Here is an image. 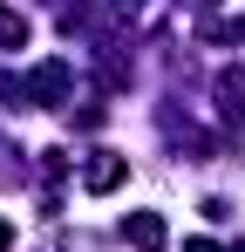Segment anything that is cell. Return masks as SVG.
Listing matches in <instances>:
<instances>
[{
    "label": "cell",
    "mask_w": 245,
    "mask_h": 252,
    "mask_svg": "<svg viewBox=\"0 0 245 252\" xmlns=\"http://www.w3.org/2000/svg\"><path fill=\"white\" fill-rule=\"evenodd\" d=\"M68 95V62H41L34 75H28V102H41V109H55Z\"/></svg>",
    "instance_id": "cell-1"
},
{
    "label": "cell",
    "mask_w": 245,
    "mask_h": 252,
    "mask_svg": "<svg viewBox=\"0 0 245 252\" xmlns=\"http://www.w3.org/2000/svg\"><path fill=\"white\" fill-rule=\"evenodd\" d=\"M122 177H129V157H109V150H95V157L82 164V191H95V198H102V191H116Z\"/></svg>",
    "instance_id": "cell-2"
},
{
    "label": "cell",
    "mask_w": 245,
    "mask_h": 252,
    "mask_svg": "<svg viewBox=\"0 0 245 252\" xmlns=\"http://www.w3.org/2000/svg\"><path fill=\"white\" fill-rule=\"evenodd\" d=\"M122 239H129L136 252H163V246H170V232H163V218H157V211H129Z\"/></svg>",
    "instance_id": "cell-3"
},
{
    "label": "cell",
    "mask_w": 245,
    "mask_h": 252,
    "mask_svg": "<svg viewBox=\"0 0 245 252\" xmlns=\"http://www.w3.org/2000/svg\"><path fill=\"white\" fill-rule=\"evenodd\" d=\"M218 109L225 116H245V68H225L218 75Z\"/></svg>",
    "instance_id": "cell-4"
},
{
    "label": "cell",
    "mask_w": 245,
    "mask_h": 252,
    "mask_svg": "<svg viewBox=\"0 0 245 252\" xmlns=\"http://www.w3.org/2000/svg\"><path fill=\"white\" fill-rule=\"evenodd\" d=\"M0 48H28V14L21 7H0Z\"/></svg>",
    "instance_id": "cell-5"
},
{
    "label": "cell",
    "mask_w": 245,
    "mask_h": 252,
    "mask_svg": "<svg viewBox=\"0 0 245 252\" xmlns=\"http://www.w3.org/2000/svg\"><path fill=\"white\" fill-rule=\"evenodd\" d=\"M102 7H109V14H136L143 0H102Z\"/></svg>",
    "instance_id": "cell-6"
},
{
    "label": "cell",
    "mask_w": 245,
    "mask_h": 252,
    "mask_svg": "<svg viewBox=\"0 0 245 252\" xmlns=\"http://www.w3.org/2000/svg\"><path fill=\"white\" fill-rule=\"evenodd\" d=\"M184 252H225V246H211V239H191V246H184Z\"/></svg>",
    "instance_id": "cell-7"
},
{
    "label": "cell",
    "mask_w": 245,
    "mask_h": 252,
    "mask_svg": "<svg viewBox=\"0 0 245 252\" xmlns=\"http://www.w3.org/2000/svg\"><path fill=\"white\" fill-rule=\"evenodd\" d=\"M7 246H14V225H7V218H0V252H7Z\"/></svg>",
    "instance_id": "cell-8"
},
{
    "label": "cell",
    "mask_w": 245,
    "mask_h": 252,
    "mask_svg": "<svg viewBox=\"0 0 245 252\" xmlns=\"http://www.w3.org/2000/svg\"><path fill=\"white\" fill-rule=\"evenodd\" d=\"M191 7H218V0H191Z\"/></svg>",
    "instance_id": "cell-9"
},
{
    "label": "cell",
    "mask_w": 245,
    "mask_h": 252,
    "mask_svg": "<svg viewBox=\"0 0 245 252\" xmlns=\"http://www.w3.org/2000/svg\"><path fill=\"white\" fill-rule=\"evenodd\" d=\"M239 252H245V246H239Z\"/></svg>",
    "instance_id": "cell-10"
}]
</instances>
